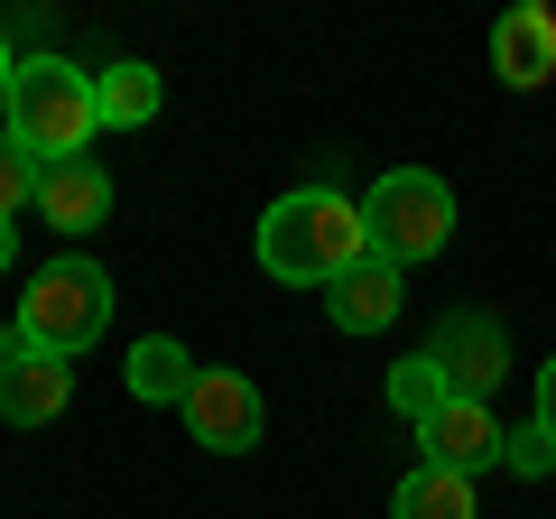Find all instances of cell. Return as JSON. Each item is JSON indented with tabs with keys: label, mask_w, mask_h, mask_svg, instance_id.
Listing matches in <instances>:
<instances>
[{
	"label": "cell",
	"mask_w": 556,
	"mask_h": 519,
	"mask_svg": "<svg viewBox=\"0 0 556 519\" xmlns=\"http://www.w3.org/2000/svg\"><path fill=\"white\" fill-rule=\"evenodd\" d=\"M353 260H371V232H362V204L343 186H298L260 214V269L278 288H334Z\"/></svg>",
	"instance_id": "cell-1"
},
{
	"label": "cell",
	"mask_w": 556,
	"mask_h": 519,
	"mask_svg": "<svg viewBox=\"0 0 556 519\" xmlns=\"http://www.w3.org/2000/svg\"><path fill=\"white\" fill-rule=\"evenodd\" d=\"M10 140L28 149L38 167L56 159H93V130H102V102H93V75L65 56H20V84H10Z\"/></svg>",
	"instance_id": "cell-2"
},
{
	"label": "cell",
	"mask_w": 556,
	"mask_h": 519,
	"mask_svg": "<svg viewBox=\"0 0 556 519\" xmlns=\"http://www.w3.org/2000/svg\"><path fill=\"white\" fill-rule=\"evenodd\" d=\"M362 232H371V260H390V269L445 260V241H455V186L427 177V167H390L362 195Z\"/></svg>",
	"instance_id": "cell-3"
},
{
	"label": "cell",
	"mask_w": 556,
	"mask_h": 519,
	"mask_svg": "<svg viewBox=\"0 0 556 519\" xmlns=\"http://www.w3.org/2000/svg\"><path fill=\"white\" fill-rule=\"evenodd\" d=\"M112 325V279H102L84 251L47 260V269H28L20 288V343H38V353H93V334Z\"/></svg>",
	"instance_id": "cell-4"
},
{
	"label": "cell",
	"mask_w": 556,
	"mask_h": 519,
	"mask_svg": "<svg viewBox=\"0 0 556 519\" xmlns=\"http://www.w3.org/2000/svg\"><path fill=\"white\" fill-rule=\"evenodd\" d=\"M260 427H269V408H260V390L241 371H195V390H186V436L204 455H251Z\"/></svg>",
	"instance_id": "cell-5"
},
{
	"label": "cell",
	"mask_w": 556,
	"mask_h": 519,
	"mask_svg": "<svg viewBox=\"0 0 556 519\" xmlns=\"http://www.w3.org/2000/svg\"><path fill=\"white\" fill-rule=\"evenodd\" d=\"M427 362H437L445 380H455V400H492L501 380H510V334H501L492 316H445L437 325V343H427Z\"/></svg>",
	"instance_id": "cell-6"
},
{
	"label": "cell",
	"mask_w": 556,
	"mask_h": 519,
	"mask_svg": "<svg viewBox=\"0 0 556 519\" xmlns=\"http://www.w3.org/2000/svg\"><path fill=\"white\" fill-rule=\"evenodd\" d=\"M417 445H427L417 464H445V473H464V482H473V473H492V464H501L510 427L492 418V400H445L437 418L417 427Z\"/></svg>",
	"instance_id": "cell-7"
},
{
	"label": "cell",
	"mask_w": 556,
	"mask_h": 519,
	"mask_svg": "<svg viewBox=\"0 0 556 519\" xmlns=\"http://www.w3.org/2000/svg\"><path fill=\"white\" fill-rule=\"evenodd\" d=\"M65 400H75V362L38 353V343H10V362H0V418L47 427V418H65Z\"/></svg>",
	"instance_id": "cell-8"
},
{
	"label": "cell",
	"mask_w": 556,
	"mask_h": 519,
	"mask_svg": "<svg viewBox=\"0 0 556 519\" xmlns=\"http://www.w3.org/2000/svg\"><path fill=\"white\" fill-rule=\"evenodd\" d=\"M492 75L510 84V93L556 84V10H538V0L501 10V28H492Z\"/></svg>",
	"instance_id": "cell-9"
},
{
	"label": "cell",
	"mask_w": 556,
	"mask_h": 519,
	"mask_svg": "<svg viewBox=\"0 0 556 519\" xmlns=\"http://www.w3.org/2000/svg\"><path fill=\"white\" fill-rule=\"evenodd\" d=\"M102 214H112V177H102L93 159L38 167V223H56V232H93Z\"/></svg>",
	"instance_id": "cell-10"
},
{
	"label": "cell",
	"mask_w": 556,
	"mask_h": 519,
	"mask_svg": "<svg viewBox=\"0 0 556 519\" xmlns=\"http://www.w3.org/2000/svg\"><path fill=\"white\" fill-rule=\"evenodd\" d=\"M399 306H408V298H399V269H390V260H353V269L325 288V316H334L343 334H380Z\"/></svg>",
	"instance_id": "cell-11"
},
{
	"label": "cell",
	"mask_w": 556,
	"mask_h": 519,
	"mask_svg": "<svg viewBox=\"0 0 556 519\" xmlns=\"http://www.w3.org/2000/svg\"><path fill=\"white\" fill-rule=\"evenodd\" d=\"M195 371H204V362L186 353L177 334H149V343H130V400H149V408H167V400L186 408V390H195Z\"/></svg>",
	"instance_id": "cell-12"
},
{
	"label": "cell",
	"mask_w": 556,
	"mask_h": 519,
	"mask_svg": "<svg viewBox=\"0 0 556 519\" xmlns=\"http://www.w3.org/2000/svg\"><path fill=\"white\" fill-rule=\"evenodd\" d=\"M390 519H482L473 510V482L445 473V464H408L390 492Z\"/></svg>",
	"instance_id": "cell-13"
},
{
	"label": "cell",
	"mask_w": 556,
	"mask_h": 519,
	"mask_svg": "<svg viewBox=\"0 0 556 519\" xmlns=\"http://www.w3.org/2000/svg\"><path fill=\"white\" fill-rule=\"evenodd\" d=\"M93 102H102V130H149V121H159V65H139V56L102 65Z\"/></svg>",
	"instance_id": "cell-14"
},
{
	"label": "cell",
	"mask_w": 556,
	"mask_h": 519,
	"mask_svg": "<svg viewBox=\"0 0 556 519\" xmlns=\"http://www.w3.org/2000/svg\"><path fill=\"white\" fill-rule=\"evenodd\" d=\"M455 400V380L437 371L427 353H408V362H390V418H408V427H427L437 408Z\"/></svg>",
	"instance_id": "cell-15"
},
{
	"label": "cell",
	"mask_w": 556,
	"mask_h": 519,
	"mask_svg": "<svg viewBox=\"0 0 556 519\" xmlns=\"http://www.w3.org/2000/svg\"><path fill=\"white\" fill-rule=\"evenodd\" d=\"M20 204L38 214V159H28V149L0 130V223H20Z\"/></svg>",
	"instance_id": "cell-16"
},
{
	"label": "cell",
	"mask_w": 556,
	"mask_h": 519,
	"mask_svg": "<svg viewBox=\"0 0 556 519\" xmlns=\"http://www.w3.org/2000/svg\"><path fill=\"white\" fill-rule=\"evenodd\" d=\"M501 464H510L519 482H547V473H556V436H547L538 418H529V427H510V445H501Z\"/></svg>",
	"instance_id": "cell-17"
},
{
	"label": "cell",
	"mask_w": 556,
	"mask_h": 519,
	"mask_svg": "<svg viewBox=\"0 0 556 519\" xmlns=\"http://www.w3.org/2000/svg\"><path fill=\"white\" fill-rule=\"evenodd\" d=\"M538 427H547V436H556V353L538 362Z\"/></svg>",
	"instance_id": "cell-18"
},
{
	"label": "cell",
	"mask_w": 556,
	"mask_h": 519,
	"mask_svg": "<svg viewBox=\"0 0 556 519\" xmlns=\"http://www.w3.org/2000/svg\"><path fill=\"white\" fill-rule=\"evenodd\" d=\"M10 84H20V56H10V38H0V102H10Z\"/></svg>",
	"instance_id": "cell-19"
},
{
	"label": "cell",
	"mask_w": 556,
	"mask_h": 519,
	"mask_svg": "<svg viewBox=\"0 0 556 519\" xmlns=\"http://www.w3.org/2000/svg\"><path fill=\"white\" fill-rule=\"evenodd\" d=\"M10 260H20V223H0V269H10Z\"/></svg>",
	"instance_id": "cell-20"
},
{
	"label": "cell",
	"mask_w": 556,
	"mask_h": 519,
	"mask_svg": "<svg viewBox=\"0 0 556 519\" xmlns=\"http://www.w3.org/2000/svg\"><path fill=\"white\" fill-rule=\"evenodd\" d=\"M10 343H20V325H0V362H10Z\"/></svg>",
	"instance_id": "cell-21"
}]
</instances>
